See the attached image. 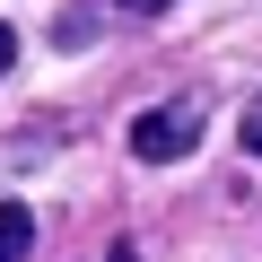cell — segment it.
<instances>
[{
    "label": "cell",
    "instance_id": "obj_1",
    "mask_svg": "<svg viewBox=\"0 0 262 262\" xmlns=\"http://www.w3.org/2000/svg\"><path fill=\"white\" fill-rule=\"evenodd\" d=\"M192 149H201V105L192 96H166V105H149L140 122H131V158L140 166H175Z\"/></svg>",
    "mask_w": 262,
    "mask_h": 262
},
{
    "label": "cell",
    "instance_id": "obj_5",
    "mask_svg": "<svg viewBox=\"0 0 262 262\" xmlns=\"http://www.w3.org/2000/svg\"><path fill=\"white\" fill-rule=\"evenodd\" d=\"M18 70V27H0V79Z\"/></svg>",
    "mask_w": 262,
    "mask_h": 262
},
{
    "label": "cell",
    "instance_id": "obj_3",
    "mask_svg": "<svg viewBox=\"0 0 262 262\" xmlns=\"http://www.w3.org/2000/svg\"><path fill=\"white\" fill-rule=\"evenodd\" d=\"M236 131H245V158H262V96L245 105V122H236Z\"/></svg>",
    "mask_w": 262,
    "mask_h": 262
},
{
    "label": "cell",
    "instance_id": "obj_6",
    "mask_svg": "<svg viewBox=\"0 0 262 262\" xmlns=\"http://www.w3.org/2000/svg\"><path fill=\"white\" fill-rule=\"evenodd\" d=\"M105 262H140V253H131V245H114V253H105Z\"/></svg>",
    "mask_w": 262,
    "mask_h": 262
},
{
    "label": "cell",
    "instance_id": "obj_2",
    "mask_svg": "<svg viewBox=\"0 0 262 262\" xmlns=\"http://www.w3.org/2000/svg\"><path fill=\"white\" fill-rule=\"evenodd\" d=\"M27 253H35V210L0 201V262H27Z\"/></svg>",
    "mask_w": 262,
    "mask_h": 262
},
{
    "label": "cell",
    "instance_id": "obj_4",
    "mask_svg": "<svg viewBox=\"0 0 262 262\" xmlns=\"http://www.w3.org/2000/svg\"><path fill=\"white\" fill-rule=\"evenodd\" d=\"M114 9H122V18H166L175 0H114Z\"/></svg>",
    "mask_w": 262,
    "mask_h": 262
}]
</instances>
